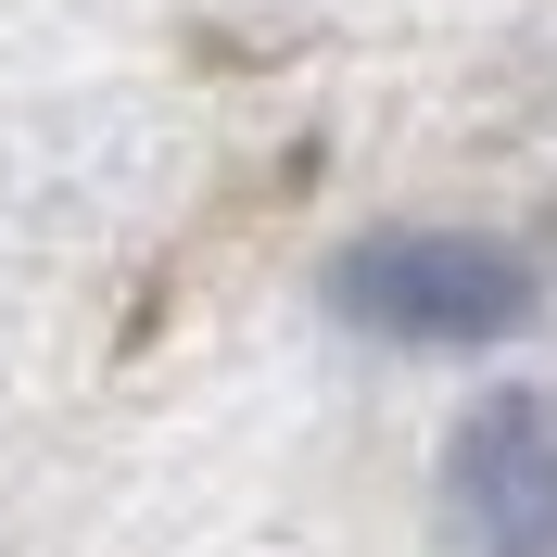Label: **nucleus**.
<instances>
[{
  "label": "nucleus",
  "instance_id": "f257e3e1",
  "mask_svg": "<svg viewBox=\"0 0 557 557\" xmlns=\"http://www.w3.org/2000/svg\"><path fill=\"white\" fill-rule=\"evenodd\" d=\"M330 305L381 343H418V355H469V343H507L545 317L532 267L507 242H469V228H381L330 267Z\"/></svg>",
  "mask_w": 557,
  "mask_h": 557
},
{
  "label": "nucleus",
  "instance_id": "f03ea898",
  "mask_svg": "<svg viewBox=\"0 0 557 557\" xmlns=\"http://www.w3.org/2000/svg\"><path fill=\"white\" fill-rule=\"evenodd\" d=\"M444 557H557V381H494L444 431Z\"/></svg>",
  "mask_w": 557,
  "mask_h": 557
}]
</instances>
